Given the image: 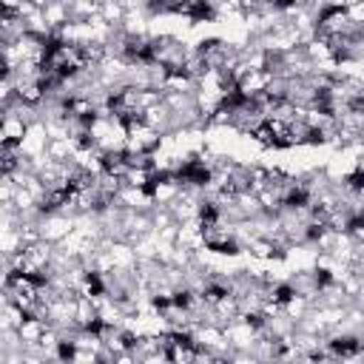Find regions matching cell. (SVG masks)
Returning <instances> with one entry per match:
<instances>
[{"instance_id":"1","label":"cell","mask_w":364,"mask_h":364,"mask_svg":"<svg viewBox=\"0 0 364 364\" xmlns=\"http://www.w3.org/2000/svg\"><path fill=\"white\" fill-rule=\"evenodd\" d=\"M145 191H148V196H151L154 205H165V208H168V205L179 196V191H182L179 173H162V176H154L151 185H148Z\"/></svg>"},{"instance_id":"2","label":"cell","mask_w":364,"mask_h":364,"mask_svg":"<svg viewBox=\"0 0 364 364\" xmlns=\"http://www.w3.org/2000/svg\"><path fill=\"white\" fill-rule=\"evenodd\" d=\"M74 228V219L71 216H63V213H43L40 222H37V230H40V239L57 245L63 236H68V230Z\"/></svg>"},{"instance_id":"3","label":"cell","mask_w":364,"mask_h":364,"mask_svg":"<svg viewBox=\"0 0 364 364\" xmlns=\"http://www.w3.org/2000/svg\"><path fill=\"white\" fill-rule=\"evenodd\" d=\"M46 142H48L46 125L43 122H31V125H26V134L20 139V151H23V156H34V154L46 151Z\"/></svg>"},{"instance_id":"4","label":"cell","mask_w":364,"mask_h":364,"mask_svg":"<svg viewBox=\"0 0 364 364\" xmlns=\"http://www.w3.org/2000/svg\"><path fill=\"white\" fill-rule=\"evenodd\" d=\"M114 199H117L122 208H131V210H145V213H148V210L154 208L148 191H145V188H134V185H122Z\"/></svg>"},{"instance_id":"5","label":"cell","mask_w":364,"mask_h":364,"mask_svg":"<svg viewBox=\"0 0 364 364\" xmlns=\"http://www.w3.org/2000/svg\"><path fill=\"white\" fill-rule=\"evenodd\" d=\"M142 122L151 125L159 134H171V108L165 102H156V105H151V108L142 111Z\"/></svg>"},{"instance_id":"6","label":"cell","mask_w":364,"mask_h":364,"mask_svg":"<svg viewBox=\"0 0 364 364\" xmlns=\"http://www.w3.org/2000/svg\"><path fill=\"white\" fill-rule=\"evenodd\" d=\"M267 80H270V71H247L236 80V91L242 97H253V94L267 88Z\"/></svg>"},{"instance_id":"7","label":"cell","mask_w":364,"mask_h":364,"mask_svg":"<svg viewBox=\"0 0 364 364\" xmlns=\"http://www.w3.org/2000/svg\"><path fill=\"white\" fill-rule=\"evenodd\" d=\"M74 324L77 327H97L100 324V316H97V307L88 296H77L74 299Z\"/></svg>"},{"instance_id":"8","label":"cell","mask_w":364,"mask_h":364,"mask_svg":"<svg viewBox=\"0 0 364 364\" xmlns=\"http://www.w3.org/2000/svg\"><path fill=\"white\" fill-rule=\"evenodd\" d=\"M114 267H136V250L131 242H111L108 247Z\"/></svg>"},{"instance_id":"9","label":"cell","mask_w":364,"mask_h":364,"mask_svg":"<svg viewBox=\"0 0 364 364\" xmlns=\"http://www.w3.org/2000/svg\"><path fill=\"white\" fill-rule=\"evenodd\" d=\"M43 330H46V321H43V318H31V316H26V318L20 321V327H17V336H20L23 344H34V341H40Z\"/></svg>"},{"instance_id":"10","label":"cell","mask_w":364,"mask_h":364,"mask_svg":"<svg viewBox=\"0 0 364 364\" xmlns=\"http://www.w3.org/2000/svg\"><path fill=\"white\" fill-rule=\"evenodd\" d=\"M40 11H43V17H46V23H48L51 28L68 23V6H65V0H51V3H46Z\"/></svg>"},{"instance_id":"11","label":"cell","mask_w":364,"mask_h":364,"mask_svg":"<svg viewBox=\"0 0 364 364\" xmlns=\"http://www.w3.org/2000/svg\"><path fill=\"white\" fill-rule=\"evenodd\" d=\"M74 148H77V142H74L71 136H60V139H48V142H46V154H48L51 159H57V162L68 159V156L74 154Z\"/></svg>"},{"instance_id":"12","label":"cell","mask_w":364,"mask_h":364,"mask_svg":"<svg viewBox=\"0 0 364 364\" xmlns=\"http://www.w3.org/2000/svg\"><path fill=\"white\" fill-rule=\"evenodd\" d=\"M0 134H3V139L20 142L23 134H26V122H23L20 117H14V114H6V117L0 119Z\"/></svg>"},{"instance_id":"13","label":"cell","mask_w":364,"mask_h":364,"mask_svg":"<svg viewBox=\"0 0 364 364\" xmlns=\"http://www.w3.org/2000/svg\"><path fill=\"white\" fill-rule=\"evenodd\" d=\"M105 23H111V26H119L122 23V17H125V6H122V0H100V11H97Z\"/></svg>"},{"instance_id":"14","label":"cell","mask_w":364,"mask_h":364,"mask_svg":"<svg viewBox=\"0 0 364 364\" xmlns=\"http://www.w3.org/2000/svg\"><path fill=\"white\" fill-rule=\"evenodd\" d=\"M151 179H154V171H151V168H134V165H128V171H125V176H122V185L148 188Z\"/></svg>"},{"instance_id":"15","label":"cell","mask_w":364,"mask_h":364,"mask_svg":"<svg viewBox=\"0 0 364 364\" xmlns=\"http://www.w3.org/2000/svg\"><path fill=\"white\" fill-rule=\"evenodd\" d=\"M344 14L350 17V23L364 26V0H350V3L344 6Z\"/></svg>"},{"instance_id":"16","label":"cell","mask_w":364,"mask_h":364,"mask_svg":"<svg viewBox=\"0 0 364 364\" xmlns=\"http://www.w3.org/2000/svg\"><path fill=\"white\" fill-rule=\"evenodd\" d=\"M20 3H23V0H0L3 11H17V9H20Z\"/></svg>"}]
</instances>
